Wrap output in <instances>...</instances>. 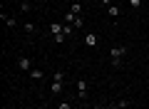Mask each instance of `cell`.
<instances>
[{
  "instance_id": "cell-1",
  "label": "cell",
  "mask_w": 149,
  "mask_h": 109,
  "mask_svg": "<svg viewBox=\"0 0 149 109\" xmlns=\"http://www.w3.org/2000/svg\"><path fill=\"white\" fill-rule=\"evenodd\" d=\"M127 55V47L124 45H114L109 50V60H112V67H122V57Z\"/></svg>"
},
{
  "instance_id": "cell-2",
  "label": "cell",
  "mask_w": 149,
  "mask_h": 109,
  "mask_svg": "<svg viewBox=\"0 0 149 109\" xmlns=\"http://www.w3.org/2000/svg\"><path fill=\"white\" fill-rule=\"evenodd\" d=\"M87 89H90V84H87V79H77V97H80V99H85Z\"/></svg>"
},
{
  "instance_id": "cell-3",
  "label": "cell",
  "mask_w": 149,
  "mask_h": 109,
  "mask_svg": "<svg viewBox=\"0 0 149 109\" xmlns=\"http://www.w3.org/2000/svg\"><path fill=\"white\" fill-rule=\"evenodd\" d=\"M17 67H20L22 72H30V69H32V60L30 57H20V60H17Z\"/></svg>"
},
{
  "instance_id": "cell-4",
  "label": "cell",
  "mask_w": 149,
  "mask_h": 109,
  "mask_svg": "<svg viewBox=\"0 0 149 109\" xmlns=\"http://www.w3.org/2000/svg\"><path fill=\"white\" fill-rule=\"evenodd\" d=\"M0 17H3V22H5L8 27H17V17L15 15H5V12H3Z\"/></svg>"
},
{
  "instance_id": "cell-5",
  "label": "cell",
  "mask_w": 149,
  "mask_h": 109,
  "mask_svg": "<svg viewBox=\"0 0 149 109\" xmlns=\"http://www.w3.org/2000/svg\"><path fill=\"white\" fill-rule=\"evenodd\" d=\"M62 27H65V22H50V32H52V37L55 35H62Z\"/></svg>"
},
{
  "instance_id": "cell-6",
  "label": "cell",
  "mask_w": 149,
  "mask_h": 109,
  "mask_svg": "<svg viewBox=\"0 0 149 109\" xmlns=\"http://www.w3.org/2000/svg\"><path fill=\"white\" fill-rule=\"evenodd\" d=\"M62 89H65V82H55V79H52V84H50V92H52V94H62Z\"/></svg>"
},
{
  "instance_id": "cell-7",
  "label": "cell",
  "mask_w": 149,
  "mask_h": 109,
  "mask_svg": "<svg viewBox=\"0 0 149 109\" xmlns=\"http://www.w3.org/2000/svg\"><path fill=\"white\" fill-rule=\"evenodd\" d=\"M27 74H30V79H35V82H37V79H42V77H45V72H42V69H37V67H32V69H30Z\"/></svg>"
},
{
  "instance_id": "cell-8",
  "label": "cell",
  "mask_w": 149,
  "mask_h": 109,
  "mask_svg": "<svg viewBox=\"0 0 149 109\" xmlns=\"http://www.w3.org/2000/svg\"><path fill=\"white\" fill-rule=\"evenodd\" d=\"M107 15H109V17H117V15H119V5H114V3H112V5L107 8Z\"/></svg>"
},
{
  "instance_id": "cell-9",
  "label": "cell",
  "mask_w": 149,
  "mask_h": 109,
  "mask_svg": "<svg viewBox=\"0 0 149 109\" xmlns=\"http://www.w3.org/2000/svg\"><path fill=\"white\" fill-rule=\"evenodd\" d=\"M85 45L87 47H95L97 45V35H85Z\"/></svg>"
},
{
  "instance_id": "cell-10",
  "label": "cell",
  "mask_w": 149,
  "mask_h": 109,
  "mask_svg": "<svg viewBox=\"0 0 149 109\" xmlns=\"http://www.w3.org/2000/svg\"><path fill=\"white\" fill-rule=\"evenodd\" d=\"M72 27H74V30L85 27V17H80V15H77V17H74V22H72Z\"/></svg>"
},
{
  "instance_id": "cell-11",
  "label": "cell",
  "mask_w": 149,
  "mask_h": 109,
  "mask_svg": "<svg viewBox=\"0 0 149 109\" xmlns=\"http://www.w3.org/2000/svg\"><path fill=\"white\" fill-rule=\"evenodd\" d=\"M70 12H74V15H80V12H82V3H72V8H70Z\"/></svg>"
},
{
  "instance_id": "cell-12",
  "label": "cell",
  "mask_w": 149,
  "mask_h": 109,
  "mask_svg": "<svg viewBox=\"0 0 149 109\" xmlns=\"http://www.w3.org/2000/svg\"><path fill=\"white\" fill-rule=\"evenodd\" d=\"M35 30H37L35 22H25V32H27V35H35Z\"/></svg>"
},
{
  "instance_id": "cell-13",
  "label": "cell",
  "mask_w": 149,
  "mask_h": 109,
  "mask_svg": "<svg viewBox=\"0 0 149 109\" xmlns=\"http://www.w3.org/2000/svg\"><path fill=\"white\" fill-rule=\"evenodd\" d=\"M52 79H55V82H65V72H62V69H57V72L52 74Z\"/></svg>"
},
{
  "instance_id": "cell-14",
  "label": "cell",
  "mask_w": 149,
  "mask_h": 109,
  "mask_svg": "<svg viewBox=\"0 0 149 109\" xmlns=\"http://www.w3.org/2000/svg\"><path fill=\"white\" fill-rule=\"evenodd\" d=\"M20 10H22V12H30V10H32V5L27 3V0H22V3H20Z\"/></svg>"
},
{
  "instance_id": "cell-15",
  "label": "cell",
  "mask_w": 149,
  "mask_h": 109,
  "mask_svg": "<svg viewBox=\"0 0 149 109\" xmlns=\"http://www.w3.org/2000/svg\"><path fill=\"white\" fill-rule=\"evenodd\" d=\"M114 104H117L119 109H127L129 107V99H119V102H114Z\"/></svg>"
},
{
  "instance_id": "cell-16",
  "label": "cell",
  "mask_w": 149,
  "mask_h": 109,
  "mask_svg": "<svg viewBox=\"0 0 149 109\" xmlns=\"http://www.w3.org/2000/svg\"><path fill=\"white\" fill-rule=\"evenodd\" d=\"M57 109H72V104H70V102H67V99H62V102H60V104H57Z\"/></svg>"
},
{
  "instance_id": "cell-17",
  "label": "cell",
  "mask_w": 149,
  "mask_h": 109,
  "mask_svg": "<svg viewBox=\"0 0 149 109\" xmlns=\"http://www.w3.org/2000/svg\"><path fill=\"white\" fill-rule=\"evenodd\" d=\"M129 5H132L134 10H139V8H142V0H129Z\"/></svg>"
},
{
  "instance_id": "cell-18",
  "label": "cell",
  "mask_w": 149,
  "mask_h": 109,
  "mask_svg": "<svg viewBox=\"0 0 149 109\" xmlns=\"http://www.w3.org/2000/svg\"><path fill=\"white\" fill-rule=\"evenodd\" d=\"M100 5H102V8H104V5L109 8V5H112V0H100Z\"/></svg>"
},
{
  "instance_id": "cell-19",
  "label": "cell",
  "mask_w": 149,
  "mask_h": 109,
  "mask_svg": "<svg viewBox=\"0 0 149 109\" xmlns=\"http://www.w3.org/2000/svg\"><path fill=\"white\" fill-rule=\"evenodd\" d=\"M90 109H107V107H102V104H92Z\"/></svg>"
},
{
  "instance_id": "cell-20",
  "label": "cell",
  "mask_w": 149,
  "mask_h": 109,
  "mask_svg": "<svg viewBox=\"0 0 149 109\" xmlns=\"http://www.w3.org/2000/svg\"><path fill=\"white\" fill-rule=\"evenodd\" d=\"M82 3H92V0H82Z\"/></svg>"
}]
</instances>
